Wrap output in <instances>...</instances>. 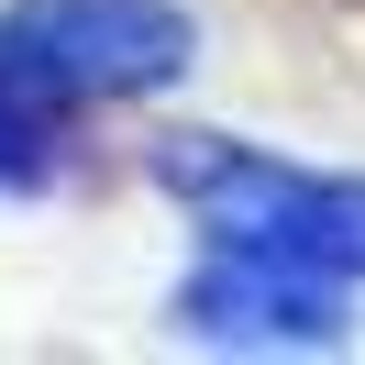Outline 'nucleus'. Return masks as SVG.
Listing matches in <instances>:
<instances>
[{
    "label": "nucleus",
    "mask_w": 365,
    "mask_h": 365,
    "mask_svg": "<svg viewBox=\"0 0 365 365\" xmlns=\"http://www.w3.org/2000/svg\"><path fill=\"white\" fill-rule=\"evenodd\" d=\"M155 178L222 244L299 255V266L343 277V288L365 277V178H310V166H277L266 144H232V133H178L155 155Z\"/></svg>",
    "instance_id": "nucleus-1"
},
{
    "label": "nucleus",
    "mask_w": 365,
    "mask_h": 365,
    "mask_svg": "<svg viewBox=\"0 0 365 365\" xmlns=\"http://www.w3.org/2000/svg\"><path fill=\"white\" fill-rule=\"evenodd\" d=\"M0 56L34 100H144L188 78L200 23L178 0H11Z\"/></svg>",
    "instance_id": "nucleus-2"
},
{
    "label": "nucleus",
    "mask_w": 365,
    "mask_h": 365,
    "mask_svg": "<svg viewBox=\"0 0 365 365\" xmlns=\"http://www.w3.org/2000/svg\"><path fill=\"white\" fill-rule=\"evenodd\" d=\"M178 332L232 343V354H332V343H343V277L210 232V255L188 266V288H178Z\"/></svg>",
    "instance_id": "nucleus-3"
}]
</instances>
